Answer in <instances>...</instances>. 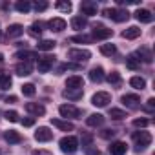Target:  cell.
<instances>
[{"label":"cell","instance_id":"1","mask_svg":"<svg viewBox=\"0 0 155 155\" xmlns=\"http://www.w3.org/2000/svg\"><path fill=\"white\" fill-rule=\"evenodd\" d=\"M58 146H60V150L64 151V153H75L77 150H79V139L77 137H73V135H68V137H62L60 139V142H58Z\"/></svg>","mask_w":155,"mask_h":155},{"label":"cell","instance_id":"2","mask_svg":"<svg viewBox=\"0 0 155 155\" xmlns=\"http://www.w3.org/2000/svg\"><path fill=\"white\" fill-rule=\"evenodd\" d=\"M133 140H135V151H142V150H146L150 144H151V135L148 133V131H135L133 133V137H131Z\"/></svg>","mask_w":155,"mask_h":155},{"label":"cell","instance_id":"3","mask_svg":"<svg viewBox=\"0 0 155 155\" xmlns=\"http://www.w3.org/2000/svg\"><path fill=\"white\" fill-rule=\"evenodd\" d=\"M102 15L111 18V20H115V22H126L130 18V13L126 9H117V8H106L102 11Z\"/></svg>","mask_w":155,"mask_h":155},{"label":"cell","instance_id":"4","mask_svg":"<svg viewBox=\"0 0 155 155\" xmlns=\"http://www.w3.org/2000/svg\"><path fill=\"white\" fill-rule=\"evenodd\" d=\"M110 102H111V95H110L108 91H97V93L91 97V104L97 106V108H106Z\"/></svg>","mask_w":155,"mask_h":155},{"label":"cell","instance_id":"5","mask_svg":"<svg viewBox=\"0 0 155 155\" xmlns=\"http://www.w3.org/2000/svg\"><path fill=\"white\" fill-rule=\"evenodd\" d=\"M68 57L71 60H75V62H88L91 58V53L88 49H69Z\"/></svg>","mask_w":155,"mask_h":155},{"label":"cell","instance_id":"6","mask_svg":"<svg viewBox=\"0 0 155 155\" xmlns=\"http://www.w3.org/2000/svg\"><path fill=\"white\" fill-rule=\"evenodd\" d=\"M58 111H60V115L66 117V119H79V117H81V110L75 108L73 104H62V106L58 108Z\"/></svg>","mask_w":155,"mask_h":155},{"label":"cell","instance_id":"7","mask_svg":"<svg viewBox=\"0 0 155 155\" xmlns=\"http://www.w3.org/2000/svg\"><path fill=\"white\" fill-rule=\"evenodd\" d=\"M113 35V31L110 29V28H104V26H95L93 28V35H91V38H95V40H106V38H110Z\"/></svg>","mask_w":155,"mask_h":155},{"label":"cell","instance_id":"8","mask_svg":"<svg viewBox=\"0 0 155 155\" xmlns=\"http://www.w3.org/2000/svg\"><path fill=\"white\" fill-rule=\"evenodd\" d=\"M53 139V131L48 128V126H40L37 131H35V140H38V142H48V140H51Z\"/></svg>","mask_w":155,"mask_h":155},{"label":"cell","instance_id":"9","mask_svg":"<svg viewBox=\"0 0 155 155\" xmlns=\"http://www.w3.org/2000/svg\"><path fill=\"white\" fill-rule=\"evenodd\" d=\"M66 88H68V90H82V88H84V79H82V77H79V75L68 77Z\"/></svg>","mask_w":155,"mask_h":155},{"label":"cell","instance_id":"10","mask_svg":"<svg viewBox=\"0 0 155 155\" xmlns=\"http://www.w3.org/2000/svg\"><path fill=\"white\" fill-rule=\"evenodd\" d=\"M122 104L124 106H128V108H131V110H135V108H139L140 106V97L139 95H133V93H128V95H122Z\"/></svg>","mask_w":155,"mask_h":155},{"label":"cell","instance_id":"11","mask_svg":"<svg viewBox=\"0 0 155 155\" xmlns=\"http://www.w3.org/2000/svg\"><path fill=\"white\" fill-rule=\"evenodd\" d=\"M26 111L31 113L33 117H42V115L46 113V108H44L42 104H37V102H28V104H26Z\"/></svg>","mask_w":155,"mask_h":155},{"label":"cell","instance_id":"12","mask_svg":"<svg viewBox=\"0 0 155 155\" xmlns=\"http://www.w3.org/2000/svg\"><path fill=\"white\" fill-rule=\"evenodd\" d=\"M126 151H128V146L122 140H115V142L110 144V153L111 155H126Z\"/></svg>","mask_w":155,"mask_h":155},{"label":"cell","instance_id":"13","mask_svg":"<svg viewBox=\"0 0 155 155\" xmlns=\"http://www.w3.org/2000/svg\"><path fill=\"white\" fill-rule=\"evenodd\" d=\"M37 68H38V73H48L53 68V57H42V58H38Z\"/></svg>","mask_w":155,"mask_h":155},{"label":"cell","instance_id":"14","mask_svg":"<svg viewBox=\"0 0 155 155\" xmlns=\"http://www.w3.org/2000/svg\"><path fill=\"white\" fill-rule=\"evenodd\" d=\"M81 11H82V15H86V17L97 15V2H90V0H84V2L81 4Z\"/></svg>","mask_w":155,"mask_h":155},{"label":"cell","instance_id":"15","mask_svg":"<svg viewBox=\"0 0 155 155\" xmlns=\"http://www.w3.org/2000/svg\"><path fill=\"white\" fill-rule=\"evenodd\" d=\"M15 71H17V75H20V77H28V75H31L33 66H31V62H18L17 68H15Z\"/></svg>","mask_w":155,"mask_h":155},{"label":"cell","instance_id":"16","mask_svg":"<svg viewBox=\"0 0 155 155\" xmlns=\"http://www.w3.org/2000/svg\"><path fill=\"white\" fill-rule=\"evenodd\" d=\"M86 124L91 126V128H99V126L104 124V115H101V113H91V115L86 119Z\"/></svg>","mask_w":155,"mask_h":155},{"label":"cell","instance_id":"17","mask_svg":"<svg viewBox=\"0 0 155 155\" xmlns=\"http://www.w3.org/2000/svg\"><path fill=\"white\" fill-rule=\"evenodd\" d=\"M126 66L130 69H139L140 68V57H139V53H130L126 57Z\"/></svg>","mask_w":155,"mask_h":155},{"label":"cell","instance_id":"18","mask_svg":"<svg viewBox=\"0 0 155 155\" xmlns=\"http://www.w3.org/2000/svg\"><path fill=\"white\" fill-rule=\"evenodd\" d=\"M104 69L101 68V66H97V68H93L91 71H90V81L91 82H102L104 81Z\"/></svg>","mask_w":155,"mask_h":155},{"label":"cell","instance_id":"19","mask_svg":"<svg viewBox=\"0 0 155 155\" xmlns=\"http://www.w3.org/2000/svg\"><path fill=\"white\" fill-rule=\"evenodd\" d=\"M135 18H137L139 22L150 24V22L153 20V15H151V11H148V9H137V13H135Z\"/></svg>","mask_w":155,"mask_h":155},{"label":"cell","instance_id":"20","mask_svg":"<svg viewBox=\"0 0 155 155\" xmlns=\"http://www.w3.org/2000/svg\"><path fill=\"white\" fill-rule=\"evenodd\" d=\"M48 26L51 28V31H57V33H58V31H64V29H66V20L57 17V18H51V20L48 22Z\"/></svg>","mask_w":155,"mask_h":155},{"label":"cell","instance_id":"21","mask_svg":"<svg viewBox=\"0 0 155 155\" xmlns=\"http://www.w3.org/2000/svg\"><path fill=\"white\" fill-rule=\"evenodd\" d=\"M139 37H140V29L137 26H130L128 29L122 31V38H126V40H133V38H139Z\"/></svg>","mask_w":155,"mask_h":155},{"label":"cell","instance_id":"22","mask_svg":"<svg viewBox=\"0 0 155 155\" xmlns=\"http://www.w3.org/2000/svg\"><path fill=\"white\" fill-rule=\"evenodd\" d=\"M86 26H88V18L86 17H73L71 18V28L77 29V31H82Z\"/></svg>","mask_w":155,"mask_h":155},{"label":"cell","instance_id":"23","mask_svg":"<svg viewBox=\"0 0 155 155\" xmlns=\"http://www.w3.org/2000/svg\"><path fill=\"white\" fill-rule=\"evenodd\" d=\"M51 124H53L55 128L62 130V131H73V128H75L71 122H68V120H60V119H51Z\"/></svg>","mask_w":155,"mask_h":155},{"label":"cell","instance_id":"24","mask_svg":"<svg viewBox=\"0 0 155 155\" xmlns=\"http://www.w3.org/2000/svg\"><path fill=\"white\" fill-rule=\"evenodd\" d=\"M4 139H6L9 144H18V142L22 140V135H20L18 131H15V130H8V131L4 133Z\"/></svg>","mask_w":155,"mask_h":155},{"label":"cell","instance_id":"25","mask_svg":"<svg viewBox=\"0 0 155 155\" xmlns=\"http://www.w3.org/2000/svg\"><path fill=\"white\" fill-rule=\"evenodd\" d=\"M6 33H8V37H9V38H17V37H20V35L24 33V28H22L20 24H11V26L8 28V31H6Z\"/></svg>","mask_w":155,"mask_h":155},{"label":"cell","instance_id":"26","mask_svg":"<svg viewBox=\"0 0 155 155\" xmlns=\"http://www.w3.org/2000/svg\"><path fill=\"white\" fill-rule=\"evenodd\" d=\"M62 95L69 101H79V99H82V90H64Z\"/></svg>","mask_w":155,"mask_h":155},{"label":"cell","instance_id":"27","mask_svg":"<svg viewBox=\"0 0 155 155\" xmlns=\"http://www.w3.org/2000/svg\"><path fill=\"white\" fill-rule=\"evenodd\" d=\"M130 86L135 88V90H144L146 88V81L142 79V77H131V79H130Z\"/></svg>","mask_w":155,"mask_h":155},{"label":"cell","instance_id":"28","mask_svg":"<svg viewBox=\"0 0 155 155\" xmlns=\"http://www.w3.org/2000/svg\"><path fill=\"white\" fill-rule=\"evenodd\" d=\"M15 58H20L22 62H31L33 58H37V55L31 53V51H17L15 53Z\"/></svg>","mask_w":155,"mask_h":155},{"label":"cell","instance_id":"29","mask_svg":"<svg viewBox=\"0 0 155 155\" xmlns=\"http://www.w3.org/2000/svg\"><path fill=\"white\" fill-rule=\"evenodd\" d=\"M55 8H57L58 11H62V13H69V11L73 9L71 2H68V0H58V2L55 4Z\"/></svg>","mask_w":155,"mask_h":155},{"label":"cell","instance_id":"30","mask_svg":"<svg viewBox=\"0 0 155 155\" xmlns=\"http://www.w3.org/2000/svg\"><path fill=\"white\" fill-rule=\"evenodd\" d=\"M55 40H40L38 44H37V48L40 49V51H51L53 48H55Z\"/></svg>","mask_w":155,"mask_h":155},{"label":"cell","instance_id":"31","mask_svg":"<svg viewBox=\"0 0 155 155\" xmlns=\"http://www.w3.org/2000/svg\"><path fill=\"white\" fill-rule=\"evenodd\" d=\"M15 9H17L18 13H28V11L31 9V4L28 2V0H18V2L15 4Z\"/></svg>","mask_w":155,"mask_h":155},{"label":"cell","instance_id":"32","mask_svg":"<svg viewBox=\"0 0 155 155\" xmlns=\"http://www.w3.org/2000/svg\"><path fill=\"white\" fill-rule=\"evenodd\" d=\"M115 51H117L115 44H102V46H101V53H102V55H106V57L115 55Z\"/></svg>","mask_w":155,"mask_h":155},{"label":"cell","instance_id":"33","mask_svg":"<svg viewBox=\"0 0 155 155\" xmlns=\"http://www.w3.org/2000/svg\"><path fill=\"white\" fill-rule=\"evenodd\" d=\"M11 88V77L0 73V90H9Z\"/></svg>","mask_w":155,"mask_h":155},{"label":"cell","instance_id":"34","mask_svg":"<svg viewBox=\"0 0 155 155\" xmlns=\"http://www.w3.org/2000/svg\"><path fill=\"white\" fill-rule=\"evenodd\" d=\"M110 117L115 119V120H122V119L126 117V111H122V110H119V108H111V110H110Z\"/></svg>","mask_w":155,"mask_h":155},{"label":"cell","instance_id":"35","mask_svg":"<svg viewBox=\"0 0 155 155\" xmlns=\"http://www.w3.org/2000/svg\"><path fill=\"white\" fill-rule=\"evenodd\" d=\"M69 40L75 42V44H88V42L91 40V37H88V35H75V37H71Z\"/></svg>","mask_w":155,"mask_h":155},{"label":"cell","instance_id":"36","mask_svg":"<svg viewBox=\"0 0 155 155\" xmlns=\"http://www.w3.org/2000/svg\"><path fill=\"white\" fill-rule=\"evenodd\" d=\"M137 53H139V57H140V62L150 64V62H151V58H153V57H151V53H150L148 49H144V48H142L140 51H137Z\"/></svg>","mask_w":155,"mask_h":155},{"label":"cell","instance_id":"37","mask_svg":"<svg viewBox=\"0 0 155 155\" xmlns=\"http://www.w3.org/2000/svg\"><path fill=\"white\" fill-rule=\"evenodd\" d=\"M20 90H22V93H24L26 97H33V95L37 93V90H35V86H33V84H22V88H20Z\"/></svg>","mask_w":155,"mask_h":155},{"label":"cell","instance_id":"38","mask_svg":"<svg viewBox=\"0 0 155 155\" xmlns=\"http://www.w3.org/2000/svg\"><path fill=\"white\" fill-rule=\"evenodd\" d=\"M106 79H108L110 84H119V82H120V73H119V71H111V73H108Z\"/></svg>","mask_w":155,"mask_h":155},{"label":"cell","instance_id":"39","mask_svg":"<svg viewBox=\"0 0 155 155\" xmlns=\"http://www.w3.org/2000/svg\"><path fill=\"white\" fill-rule=\"evenodd\" d=\"M29 33H31L33 37H40V35H42V26H40L38 22H35V24L29 28Z\"/></svg>","mask_w":155,"mask_h":155},{"label":"cell","instance_id":"40","mask_svg":"<svg viewBox=\"0 0 155 155\" xmlns=\"http://www.w3.org/2000/svg\"><path fill=\"white\" fill-rule=\"evenodd\" d=\"M148 124H150V120H148V119H144V117H140V119H135V120H133V126H135V128H146Z\"/></svg>","mask_w":155,"mask_h":155},{"label":"cell","instance_id":"41","mask_svg":"<svg viewBox=\"0 0 155 155\" xmlns=\"http://www.w3.org/2000/svg\"><path fill=\"white\" fill-rule=\"evenodd\" d=\"M6 119L9 122H18V113L17 111H6Z\"/></svg>","mask_w":155,"mask_h":155},{"label":"cell","instance_id":"42","mask_svg":"<svg viewBox=\"0 0 155 155\" xmlns=\"http://www.w3.org/2000/svg\"><path fill=\"white\" fill-rule=\"evenodd\" d=\"M48 6H49L48 2H35V4H33V8H35L37 11H46V9H48Z\"/></svg>","mask_w":155,"mask_h":155},{"label":"cell","instance_id":"43","mask_svg":"<svg viewBox=\"0 0 155 155\" xmlns=\"http://www.w3.org/2000/svg\"><path fill=\"white\" fill-rule=\"evenodd\" d=\"M115 133H117L115 130H104V131L101 133V137H102V139H111V137H113Z\"/></svg>","mask_w":155,"mask_h":155},{"label":"cell","instance_id":"44","mask_svg":"<svg viewBox=\"0 0 155 155\" xmlns=\"http://www.w3.org/2000/svg\"><path fill=\"white\" fill-rule=\"evenodd\" d=\"M35 124V119L33 117H28V119H22V126H26V128H29V126H33Z\"/></svg>","mask_w":155,"mask_h":155},{"label":"cell","instance_id":"45","mask_svg":"<svg viewBox=\"0 0 155 155\" xmlns=\"http://www.w3.org/2000/svg\"><path fill=\"white\" fill-rule=\"evenodd\" d=\"M91 146V144H90ZM90 146H86V151H88V155H99V150H95V148H90Z\"/></svg>","mask_w":155,"mask_h":155},{"label":"cell","instance_id":"46","mask_svg":"<svg viewBox=\"0 0 155 155\" xmlns=\"http://www.w3.org/2000/svg\"><path fill=\"white\" fill-rule=\"evenodd\" d=\"M148 108H150V110L155 108V99H150V101H148Z\"/></svg>","mask_w":155,"mask_h":155},{"label":"cell","instance_id":"47","mask_svg":"<svg viewBox=\"0 0 155 155\" xmlns=\"http://www.w3.org/2000/svg\"><path fill=\"white\" fill-rule=\"evenodd\" d=\"M6 102H11V104H13V102H17V97H13V95H11V97H8V99H6Z\"/></svg>","mask_w":155,"mask_h":155},{"label":"cell","instance_id":"48","mask_svg":"<svg viewBox=\"0 0 155 155\" xmlns=\"http://www.w3.org/2000/svg\"><path fill=\"white\" fill-rule=\"evenodd\" d=\"M2 62H4V55H2V53H0V64H2Z\"/></svg>","mask_w":155,"mask_h":155}]
</instances>
